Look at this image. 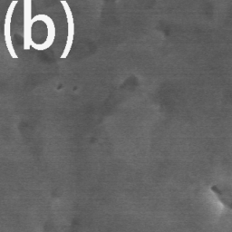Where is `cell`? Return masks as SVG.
<instances>
[{
    "label": "cell",
    "mask_w": 232,
    "mask_h": 232,
    "mask_svg": "<svg viewBox=\"0 0 232 232\" xmlns=\"http://www.w3.org/2000/svg\"><path fill=\"white\" fill-rule=\"evenodd\" d=\"M37 21H42L46 25V27H47V36H46V40L43 44H36L33 41L31 46L37 51H44V50L48 49L53 45V43L55 41V23H54L53 19L47 15H44V14L36 15V17H33L32 22L34 24L35 22H37Z\"/></svg>",
    "instance_id": "1"
},
{
    "label": "cell",
    "mask_w": 232,
    "mask_h": 232,
    "mask_svg": "<svg viewBox=\"0 0 232 232\" xmlns=\"http://www.w3.org/2000/svg\"><path fill=\"white\" fill-rule=\"evenodd\" d=\"M32 1L25 0L24 1V49L29 50L33 43L32 39Z\"/></svg>",
    "instance_id": "2"
},
{
    "label": "cell",
    "mask_w": 232,
    "mask_h": 232,
    "mask_svg": "<svg viewBox=\"0 0 232 232\" xmlns=\"http://www.w3.org/2000/svg\"><path fill=\"white\" fill-rule=\"evenodd\" d=\"M61 4L63 5L64 10L65 12L66 20H67V24H68V32H67V39H66V43H65V47L63 51V54L61 55V59H65L68 56V55L72 49L74 39V20L73 12H72L68 3L66 1H64V0H62Z\"/></svg>",
    "instance_id": "3"
},
{
    "label": "cell",
    "mask_w": 232,
    "mask_h": 232,
    "mask_svg": "<svg viewBox=\"0 0 232 232\" xmlns=\"http://www.w3.org/2000/svg\"><path fill=\"white\" fill-rule=\"evenodd\" d=\"M18 3L17 0H14V1L11 2V4L9 5L7 14H6V17H5V26H4V37H5V43H6V46L8 48V51L9 53V55H11V57L13 59H17L18 56L15 51V48L13 46L12 44V39H11V19H12V16L15 10V8L17 6V4Z\"/></svg>",
    "instance_id": "4"
},
{
    "label": "cell",
    "mask_w": 232,
    "mask_h": 232,
    "mask_svg": "<svg viewBox=\"0 0 232 232\" xmlns=\"http://www.w3.org/2000/svg\"><path fill=\"white\" fill-rule=\"evenodd\" d=\"M211 190L217 194L219 201L225 207H227L229 209H232V194L231 193H229L226 190H220L217 186H212Z\"/></svg>",
    "instance_id": "5"
}]
</instances>
